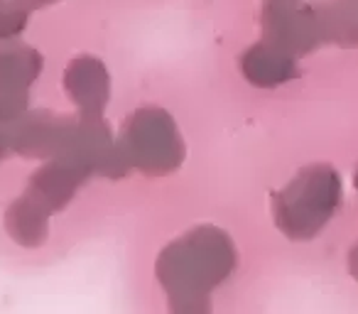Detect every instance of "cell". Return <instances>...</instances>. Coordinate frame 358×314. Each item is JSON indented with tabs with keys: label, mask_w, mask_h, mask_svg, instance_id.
<instances>
[{
	"label": "cell",
	"mask_w": 358,
	"mask_h": 314,
	"mask_svg": "<svg viewBox=\"0 0 358 314\" xmlns=\"http://www.w3.org/2000/svg\"><path fill=\"white\" fill-rule=\"evenodd\" d=\"M236 248L219 229L201 226L169 243L157 260V278L172 299V314H209V292L231 275Z\"/></svg>",
	"instance_id": "6da1fadb"
},
{
	"label": "cell",
	"mask_w": 358,
	"mask_h": 314,
	"mask_svg": "<svg viewBox=\"0 0 358 314\" xmlns=\"http://www.w3.org/2000/svg\"><path fill=\"white\" fill-rule=\"evenodd\" d=\"M341 204V180L329 165L302 170L278 197L275 221L285 236L307 241L317 236Z\"/></svg>",
	"instance_id": "7a4b0ae2"
},
{
	"label": "cell",
	"mask_w": 358,
	"mask_h": 314,
	"mask_svg": "<svg viewBox=\"0 0 358 314\" xmlns=\"http://www.w3.org/2000/svg\"><path fill=\"white\" fill-rule=\"evenodd\" d=\"M123 157L138 170L162 175L182 162L185 145L172 118L159 108H145L130 115L123 130Z\"/></svg>",
	"instance_id": "3957f363"
},
{
	"label": "cell",
	"mask_w": 358,
	"mask_h": 314,
	"mask_svg": "<svg viewBox=\"0 0 358 314\" xmlns=\"http://www.w3.org/2000/svg\"><path fill=\"white\" fill-rule=\"evenodd\" d=\"M324 20L314 17L312 10L299 8L297 0H270L265 13L270 42L282 50H309L322 37Z\"/></svg>",
	"instance_id": "277c9868"
},
{
	"label": "cell",
	"mask_w": 358,
	"mask_h": 314,
	"mask_svg": "<svg viewBox=\"0 0 358 314\" xmlns=\"http://www.w3.org/2000/svg\"><path fill=\"white\" fill-rule=\"evenodd\" d=\"M64 84L81 113L99 118L108 101V74H106L103 64L94 57H79L66 69Z\"/></svg>",
	"instance_id": "5b68a950"
},
{
	"label": "cell",
	"mask_w": 358,
	"mask_h": 314,
	"mask_svg": "<svg viewBox=\"0 0 358 314\" xmlns=\"http://www.w3.org/2000/svg\"><path fill=\"white\" fill-rule=\"evenodd\" d=\"M89 167L79 165L74 160H66V157H57L55 162L45 165L35 177H32L30 194L37 201L47 206V209H62L66 201L71 199L74 190L81 185V180L86 177Z\"/></svg>",
	"instance_id": "8992f818"
},
{
	"label": "cell",
	"mask_w": 358,
	"mask_h": 314,
	"mask_svg": "<svg viewBox=\"0 0 358 314\" xmlns=\"http://www.w3.org/2000/svg\"><path fill=\"white\" fill-rule=\"evenodd\" d=\"M243 74L258 86H275L294 76V59L278 45H258L243 57Z\"/></svg>",
	"instance_id": "52a82bcc"
},
{
	"label": "cell",
	"mask_w": 358,
	"mask_h": 314,
	"mask_svg": "<svg viewBox=\"0 0 358 314\" xmlns=\"http://www.w3.org/2000/svg\"><path fill=\"white\" fill-rule=\"evenodd\" d=\"M47 219H50V209L27 192L22 199H17L15 204L8 209L6 224H8L10 236L17 243L35 248L47 236Z\"/></svg>",
	"instance_id": "ba28073f"
},
{
	"label": "cell",
	"mask_w": 358,
	"mask_h": 314,
	"mask_svg": "<svg viewBox=\"0 0 358 314\" xmlns=\"http://www.w3.org/2000/svg\"><path fill=\"white\" fill-rule=\"evenodd\" d=\"M42 59L30 47H10L0 52V84L25 91L40 74Z\"/></svg>",
	"instance_id": "9c48e42d"
},
{
	"label": "cell",
	"mask_w": 358,
	"mask_h": 314,
	"mask_svg": "<svg viewBox=\"0 0 358 314\" xmlns=\"http://www.w3.org/2000/svg\"><path fill=\"white\" fill-rule=\"evenodd\" d=\"M25 6L20 0H0V37H10L25 25Z\"/></svg>",
	"instance_id": "30bf717a"
},
{
	"label": "cell",
	"mask_w": 358,
	"mask_h": 314,
	"mask_svg": "<svg viewBox=\"0 0 358 314\" xmlns=\"http://www.w3.org/2000/svg\"><path fill=\"white\" fill-rule=\"evenodd\" d=\"M25 91L0 84V120H10L25 110Z\"/></svg>",
	"instance_id": "8fae6325"
},
{
	"label": "cell",
	"mask_w": 358,
	"mask_h": 314,
	"mask_svg": "<svg viewBox=\"0 0 358 314\" xmlns=\"http://www.w3.org/2000/svg\"><path fill=\"white\" fill-rule=\"evenodd\" d=\"M348 265H351V273H353V278L358 280V245L351 250V258H348Z\"/></svg>",
	"instance_id": "7c38bea8"
},
{
	"label": "cell",
	"mask_w": 358,
	"mask_h": 314,
	"mask_svg": "<svg viewBox=\"0 0 358 314\" xmlns=\"http://www.w3.org/2000/svg\"><path fill=\"white\" fill-rule=\"evenodd\" d=\"M8 140H10V138H8L6 133H0V155L6 152V143H8Z\"/></svg>",
	"instance_id": "4fadbf2b"
},
{
	"label": "cell",
	"mask_w": 358,
	"mask_h": 314,
	"mask_svg": "<svg viewBox=\"0 0 358 314\" xmlns=\"http://www.w3.org/2000/svg\"><path fill=\"white\" fill-rule=\"evenodd\" d=\"M356 187H358V175H356Z\"/></svg>",
	"instance_id": "5bb4252c"
}]
</instances>
